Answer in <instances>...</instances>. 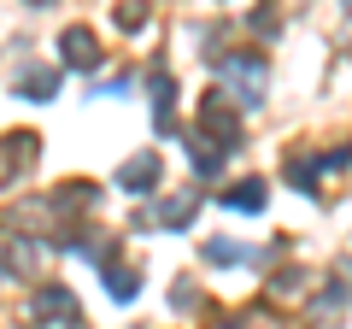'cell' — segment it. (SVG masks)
<instances>
[{
	"instance_id": "cell-8",
	"label": "cell",
	"mask_w": 352,
	"mask_h": 329,
	"mask_svg": "<svg viewBox=\"0 0 352 329\" xmlns=\"http://www.w3.org/2000/svg\"><path fill=\"white\" fill-rule=\"evenodd\" d=\"M106 288H112V300H135V277H129V270H112Z\"/></svg>"
},
{
	"instance_id": "cell-7",
	"label": "cell",
	"mask_w": 352,
	"mask_h": 329,
	"mask_svg": "<svg viewBox=\"0 0 352 329\" xmlns=\"http://www.w3.org/2000/svg\"><path fill=\"white\" fill-rule=\"evenodd\" d=\"M206 259H217V265H241V259H247V247H229V241H212V247H206Z\"/></svg>"
},
{
	"instance_id": "cell-1",
	"label": "cell",
	"mask_w": 352,
	"mask_h": 329,
	"mask_svg": "<svg viewBox=\"0 0 352 329\" xmlns=\"http://www.w3.org/2000/svg\"><path fill=\"white\" fill-rule=\"evenodd\" d=\"M217 76L235 83V100H241V106H258V94H264V65H258V53H223V59H217Z\"/></svg>"
},
{
	"instance_id": "cell-3",
	"label": "cell",
	"mask_w": 352,
	"mask_h": 329,
	"mask_svg": "<svg viewBox=\"0 0 352 329\" xmlns=\"http://www.w3.org/2000/svg\"><path fill=\"white\" fill-rule=\"evenodd\" d=\"M153 182H159V159H153V153H141V159H129L124 171H118V189H135V194H147Z\"/></svg>"
},
{
	"instance_id": "cell-2",
	"label": "cell",
	"mask_w": 352,
	"mask_h": 329,
	"mask_svg": "<svg viewBox=\"0 0 352 329\" xmlns=\"http://www.w3.org/2000/svg\"><path fill=\"white\" fill-rule=\"evenodd\" d=\"M65 65H76V71H94V65H100V47H94V36H88V30H65Z\"/></svg>"
},
{
	"instance_id": "cell-4",
	"label": "cell",
	"mask_w": 352,
	"mask_h": 329,
	"mask_svg": "<svg viewBox=\"0 0 352 329\" xmlns=\"http://www.w3.org/2000/svg\"><path fill=\"white\" fill-rule=\"evenodd\" d=\"M264 200H270V189H264V182H241V189L223 194L229 212H264Z\"/></svg>"
},
{
	"instance_id": "cell-5",
	"label": "cell",
	"mask_w": 352,
	"mask_h": 329,
	"mask_svg": "<svg viewBox=\"0 0 352 329\" xmlns=\"http://www.w3.org/2000/svg\"><path fill=\"white\" fill-rule=\"evenodd\" d=\"M18 89H30V100H53V71H24Z\"/></svg>"
},
{
	"instance_id": "cell-6",
	"label": "cell",
	"mask_w": 352,
	"mask_h": 329,
	"mask_svg": "<svg viewBox=\"0 0 352 329\" xmlns=\"http://www.w3.org/2000/svg\"><path fill=\"white\" fill-rule=\"evenodd\" d=\"M188 217H194V194H182V200H170V206H164V224H170V229H182Z\"/></svg>"
}]
</instances>
